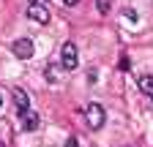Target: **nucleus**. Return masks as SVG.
I'll return each mask as SVG.
<instances>
[{"mask_svg": "<svg viewBox=\"0 0 153 147\" xmlns=\"http://www.w3.org/2000/svg\"><path fill=\"white\" fill-rule=\"evenodd\" d=\"M76 63H79V54H76V46L68 41V44H63L60 46V65L66 68V71H74L76 68Z\"/></svg>", "mask_w": 153, "mask_h": 147, "instance_id": "f257e3e1", "label": "nucleus"}, {"mask_svg": "<svg viewBox=\"0 0 153 147\" xmlns=\"http://www.w3.org/2000/svg\"><path fill=\"white\" fill-rule=\"evenodd\" d=\"M85 117H88V125H90V128H101V125H104V120H107L104 106H101V104H88Z\"/></svg>", "mask_w": 153, "mask_h": 147, "instance_id": "f03ea898", "label": "nucleus"}, {"mask_svg": "<svg viewBox=\"0 0 153 147\" xmlns=\"http://www.w3.org/2000/svg\"><path fill=\"white\" fill-rule=\"evenodd\" d=\"M11 49H14V54H16L19 60H30V57H33V52H36L30 38H19V41H14Z\"/></svg>", "mask_w": 153, "mask_h": 147, "instance_id": "7ed1b4c3", "label": "nucleus"}, {"mask_svg": "<svg viewBox=\"0 0 153 147\" xmlns=\"http://www.w3.org/2000/svg\"><path fill=\"white\" fill-rule=\"evenodd\" d=\"M27 16H30L33 22H38V25H47V22H49V8H47V6H38V3H30Z\"/></svg>", "mask_w": 153, "mask_h": 147, "instance_id": "20e7f679", "label": "nucleus"}, {"mask_svg": "<svg viewBox=\"0 0 153 147\" xmlns=\"http://www.w3.org/2000/svg\"><path fill=\"white\" fill-rule=\"evenodd\" d=\"M14 104H16V112L22 117L30 112V96L25 93V90H14Z\"/></svg>", "mask_w": 153, "mask_h": 147, "instance_id": "39448f33", "label": "nucleus"}, {"mask_svg": "<svg viewBox=\"0 0 153 147\" xmlns=\"http://www.w3.org/2000/svg\"><path fill=\"white\" fill-rule=\"evenodd\" d=\"M137 85H140V90H142L145 96H150V98H153V74H142Z\"/></svg>", "mask_w": 153, "mask_h": 147, "instance_id": "423d86ee", "label": "nucleus"}, {"mask_svg": "<svg viewBox=\"0 0 153 147\" xmlns=\"http://www.w3.org/2000/svg\"><path fill=\"white\" fill-rule=\"evenodd\" d=\"M38 123H41V117H38L36 112H27V117H25V131H36Z\"/></svg>", "mask_w": 153, "mask_h": 147, "instance_id": "0eeeda50", "label": "nucleus"}, {"mask_svg": "<svg viewBox=\"0 0 153 147\" xmlns=\"http://www.w3.org/2000/svg\"><path fill=\"white\" fill-rule=\"evenodd\" d=\"M96 8H99V14H109L112 0H96Z\"/></svg>", "mask_w": 153, "mask_h": 147, "instance_id": "6e6552de", "label": "nucleus"}, {"mask_svg": "<svg viewBox=\"0 0 153 147\" xmlns=\"http://www.w3.org/2000/svg\"><path fill=\"white\" fill-rule=\"evenodd\" d=\"M123 16H126V19H131V22H137V19H140L137 11H131V8H126V11H123Z\"/></svg>", "mask_w": 153, "mask_h": 147, "instance_id": "1a4fd4ad", "label": "nucleus"}, {"mask_svg": "<svg viewBox=\"0 0 153 147\" xmlns=\"http://www.w3.org/2000/svg\"><path fill=\"white\" fill-rule=\"evenodd\" d=\"M66 147H76V139H68V142H66Z\"/></svg>", "mask_w": 153, "mask_h": 147, "instance_id": "9d476101", "label": "nucleus"}, {"mask_svg": "<svg viewBox=\"0 0 153 147\" xmlns=\"http://www.w3.org/2000/svg\"><path fill=\"white\" fill-rule=\"evenodd\" d=\"M63 3H66V6H74V3H79V0H63Z\"/></svg>", "mask_w": 153, "mask_h": 147, "instance_id": "9b49d317", "label": "nucleus"}, {"mask_svg": "<svg viewBox=\"0 0 153 147\" xmlns=\"http://www.w3.org/2000/svg\"><path fill=\"white\" fill-rule=\"evenodd\" d=\"M0 109H3V93H0Z\"/></svg>", "mask_w": 153, "mask_h": 147, "instance_id": "f8f14e48", "label": "nucleus"}, {"mask_svg": "<svg viewBox=\"0 0 153 147\" xmlns=\"http://www.w3.org/2000/svg\"><path fill=\"white\" fill-rule=\"evenodd\" d=\"M30 3H38V0H30Z\"/></svg>", "mask_w": 153, "mask_h": 147, "instance_id": "ddd939ff", "label": "nucleus"}]
</instances>
